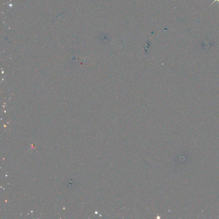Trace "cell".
<instances>
[{"label": "cell", "instance_id": "6da1fadb", "mask_svg": "<svg viewBox=\"0 0 219 219\" xmlns=\"http://www.w3.org/2000/svg\"><path fill=\"white\" fill-rule=\"evenodd\" d=\"M216 2H217V3H218V5H219V0H213V2L211 3V5H209V7H208V8L207 9V10H208V9L209 8V7H210V6H211V5H212L213 4V3H216Z\"/></svg>", "mask_w": 219, "mask_h": 219}]
</instances>
